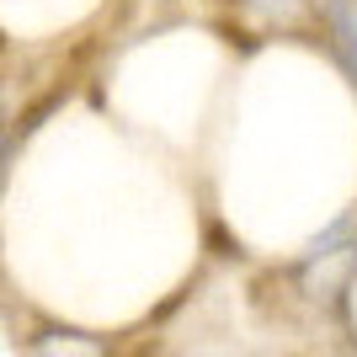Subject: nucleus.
<instances>
[{"instance_id": "nucleus-2", "label": "nucleus", "mask_w": 357, "mask_h": 357, "mask_svg": "<svg viewBox=\"0 0 357 357\" xmlns=\"http://www.w3.org/2000/svg\"><path fill=\"white\" fill-rule=\"evenodd\" d=\"M235 16L261 32H304L314 27V0H235Z\"/></svg>"}, {"instance_id": "nucleus-4", "label": "nucleus", "mask_w": 357, "mask_h": 357, "mask_svg": "<svg viewBox=\"0 0 357 357\" xmlns=\"http://www.w3.org/2000/svg\"><path fill=\"white\" fill-rule=\"evenodd\" d=\"M11 102H6V86H0V181H6V160H11Z\"/></svg>"}, {"instance_id": "nucleus-3", "label": "nucleus", "mask_w": 357, "mask_h": 357, "mask_svg": "<svg viewBox=\"0 0 357 357\" xmlns=\"http://www.w3.org/2000/svg\"><path fill=\"white\" fill-rule=\"evenodd\" d=\"M27 357H107V347L80 331H43V336H32Z\"/></svg>"}, {"instance_id": "nucleus-1", "label": "nucleus", "mask_w": 357, "mask_h": 357, "mask_svg": "<svg viewBox=\"0 0 357 357\" xmlns=\"http://www.w3.org/2000/svg\"><path fill=\"white\" fill-rule=\"evenodd\" d=\"M352 272H357V208H342L310 240V251L298 256V283L310 288V298H336Z\"/></svg>"}]
</instances>
